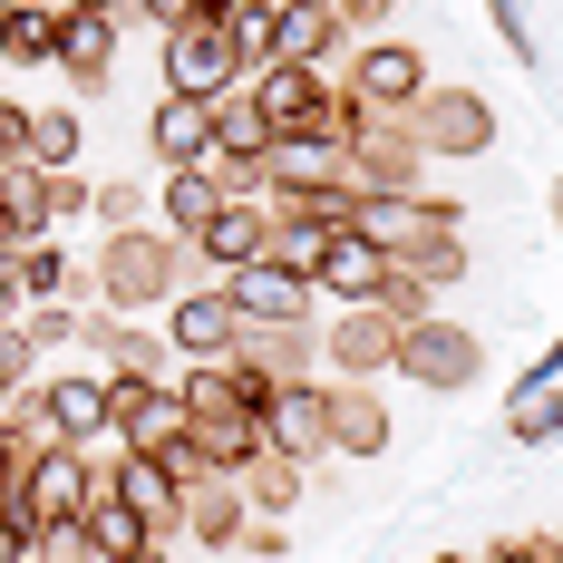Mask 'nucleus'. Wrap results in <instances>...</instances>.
Wrapping results in <instances>:
<instances>
[{
	"mask_svg": "<svg viewBox=\"0 0 563 563\" xmlns=\"http://www.w3.org/2000/svg\"><path fill=\"white\" fill-rule=\"evenodd\" d=\"M10 273H20V301H58V291H68V253H58V233H30V243L10 253Z\"/></svg>",
	"mask_w": 563,
	"mask_h": 563,
	"instance_id": "obj_33",
	"label": "nucleus"
},
{
	"mask_svg": "<svg viewBox=\"0 0 563 563\" xmlns=\"http://www.w3.org/2000/svg\"><path fill=\"white\" fill-rule=\"evenodd\" d=\"M30 166V98H0V175Z\"/></svg>",
	"mask_w": 563,
	"mask_h": 563,
	"instance_id": "obj_38",
	"label": "nucleus"
},
{
	"mask_svg": "<svg viewBox=\"0 0 563 563\" xmlns=\"http://www.w3.org/2000/svg\"><path fill=\"white\" fill-rule=\"evenodd\" d=\"M224 10H273V0H224Z\"/></svg>",
	"mask_w": 563,
	"mask_h": 563,
	"instance_id": "obj_48",
	"label": "nucleus"
},
{
	"mask_svg": "<svg viewBox=\"0 0 563 563\" xmlns=\"http://www.w3.org/2000/svg\"><path fill=\"white\" fill-rule=\"evenodd\" d=\"M350 233L398 263V253L428 243V233H466V214H456L448 195H360V205H350Z\"/></svg>",
	"mask_w": 563,
	"mask_h": 563,
	"instance_id": "obj_8",
	"label": "nucleus"
},
{
	"mask_svg": "<svg viewBox=\"0 0 563 563\" xmlns=\"http://www.w3.org/2000/svg\"><path fill=\"white\" fill-rule=\"evenodd\" d=\"M398 0H340V20H350V30H360V20H389Z\"/></svg>",
	"mask_w": 563,
	"mask_h": 563,
	"instance_id": "obj_41",
	"label": "nucleus"
},
{
	"mask_svg": "<svg viewBox=\"0 0 563 563\" xmlns=\"http://www.w3.org/2000/svg\"><path fill=\"white\" fill-rule=\"evenodd\" d=\"M78 146H88V126H78V108H30V166L68 175V166H78Z\"/></svg>",
	"mask_w": 563,
	"mask_h": 563,
	"instance_id": "obj_31",
	"label": "nucleus"
},
{
	"mask_svg": "<svg viewBox=\"0 0 563 563\" xmlns=\"http://www.w3.org/2000/svg\"><path fill=\"white\" fill-rule=\"evenodd\" d=\"M214 205H224V195H214V175H205V166H185V175H166V185H156V224H166L175 243H195Z\"/></svg>",
	"mask_w": 563,
	"mask_h": 563,
	"instance_id": "obj_28",
	"label": "nucleus"
},
{
	"mask_svg": "<svg viewBox=\"0 0 563 563\" xmlns=\"http://www.w3.org/2000/svg\"><path fill=\"white\" fill-rule=\"evenodd\" d=\"M0 321H20V273H10V253H0Z\"/></svg>",
	"mask_w": 563,
	"mask_h": 563,
	"instance_id": "obj_42",
	"label": "nucleus"
},
{
	"mask_svg": "<svg viewBox=\"0 0 563 563\" xmlns=\"http://www.w3.org/2000/svg\"><path fill=\"white\" fill-rule=\"evenodd\" d=\"M40 418L58 428V448H98L108 438V379L98 369H58V379H40Z\"/></svg>",
	"mask_w": 563,
	"mask_h": 563,
	"instance_id": "obj_14",
	"label": "nucleus"
},
{
	"mask_svg": "<svg viewBox=\"0 0 563 563\" xmlns=\"http://www.w3.org/2000/svg\"><path fill=\"white\" fill-rule=\"evenodd\" d=\"M88 214H98L108 233H126V224H146V195H136V185H98V195H88Z\"/></svg>",
	"mask_w": 563,
	"mask_h": 563,
	"instance_id": "obj_37",
	"label": "nucleus"
},
{
	"mask_svg": "<svg viewBox=\"0 0 563 563\" xmlns=\"http://www.w3.org/2000/svg\"><path fill=\"white\" fill-rule=\"evenodd\" d=\"M253 78V58H243V40H233V10L224 0H195L185 20L166 30V98H224V88H243Z\"/></svg>",
	"mask_w": 563,
	"mask_h": 563,
	"instance_id": "obj_2",
	"label": "nucleus"
},
{
	"mask_svg": "<svg viewBox=\"0 0 563 563\" xmlns=\"http://www.w3.org/2000/svg\"><path fill=\"white\" fill-rule=\"evenodd\" d=\"M0 253H20V224H10V205H0Z\"/></svg>",
	"mask_w": 563,
	"mask_h": 563,
	"instance_id": "obj_44",
	"label": "nucleus"
},
{
	"mask_svg": "<svg viewBox=\"0 0 563 563\" xmlns=\"http://www.w3.org/2000/svg\"><path fill=\"white\" fill-rule=\"evenodd\" d=\"M398 117H408L418 156H438V166H466V156L496 146V98L486 88H418Z\"/></svg>",
	"mask_w": 563,
	"mask_h": 563,
	"instance_id": "obj_3",
	"label": "nucleus"
},
{
	"mask_svg": "<svg viewBox=\"0 0 563 563\" xmlns=\"http://www.w3.org/2000/svg\"><path fill=\"white\" fill-rule=\"evenodd\" d=\"M476 563H544V534H496Z\"/></svg>",
	"mask_w": 563,
	"mask_h": 563,
	"instance_id": "obj_40",
	"label": "nucleus"
},
{
	"mask_svg": "<svg viewBox=\"0 0 563 563\" xmlns=\"http://www.w3.org/2000/svg\"><path fill=\"white\" fill-rule=\"evenodd\" d=\"M58 10H117V0H58Z\"/></svg>",
	"mask_w": 563,
	"mask_h": 563,
	"instance_id": "obj_46",
	"label": "nucleus"
},
{
	"mask_svg": "<svg viewBox=\"0 0 563 563\" xmlns=\"http://www.w3.org/2000/svg\"><path fill=\"white\" fill-rule=\"evenodd\" d=\"M486 20H496V40L534 68V20H525V0H486Z\"/></svg>",
	"mask_w": 563,
	"mask_h": 563,
	"instance_id": "obj_39",
	"label": "nucleus"
},
{
	"mask_svg": "<svg viewBox=\"0 0 563 563\" xmlns=\"http://www.w3.org/2000/svg\"><path fill=\"white\" fill-rule=\"evenodd\" d=\"M78 525H88V544H98V563H126V554H146V544H166V534H156V525H146V515L126 506V496H98V506L78 515Z\"/></svg>",
	"mask_w": 563,
	"mask_h": 563,
	"instance_id": "obj_26",
	"label": "nucleus"
},
{
	"mask_svg": "<svg viewBox=\"0 0 563 563\" xmlns=\"http://www.w3.org/2000/svg\"><path fill=\"white\" fill-rule=\"evenodd\" d=\"M185 448L205 476H243L263 456V428H253V408H205V418H185Z\"/></svg>",
	"mask_w": 563,
	"mask_h": 563,
	"instance_id": "obj_20",
	"label": "nucleus"
},
{
	"mask_svg": "<svg viewBox=\"0 0 563 563\" xmlns=\"http://www.w3.org/2000/svg\"><path fill=\"white\" fill-rule=\"evenodd\" d=\"M263 224H273V195H263V205H214L205 233H195L185 253H195V263H214V282H233L243 263H263Z\"/></svg>",
	"mask_w": 563,
	"mask_h": 563,
	"instance_id": "obj_17",
	"label": "nucleus"
},
{
	"mask_svg": "<svg viewBox=\"0 0 563 563\" xmlns=\"http://www.w3.org/2000/svg\"><path fill=\"white\" fill-rule=\"evenodd\" d=\"M117 456H126V448H108V456H98V448H49L40 466H30L40 525H68V515H88L98 496H108V466H117Z\"/></svg>",
	"mask_w": 563,
	"mask_h": 563,
	"instance_id": "obj_11",
	"label": "nucleus"
},
{
	"mask_svg": "<svg viewBox=\"0 0 563 563\" xmlns=\"http://www.w3.org/2000/svg\"><path fill=\"white\" fill-rule=\"evenodd\" d=\"M418 136H408V117H369L360 108V126H350V185L360 195H418Z\"/></svg>",
	"mask_w": 563,
	"mask_h": 563,
	"instance_id": "obj_10",
	"label": "nucleus"
},
{
	"mask_svg": "<svg viewBox=\"0 0 563 563\" xmlns=\"http://www.w3.org/2000/svg\"><path fill=\"white\" fill-rule=\"evenodd\" d=\"M146 146H156V166H166V175L205 166V156H214V108H205V98H156Z\"/></svg>",
	"mask_w": 563,
	"mask_h": 563,
	"instance_id": "obj_21",
	"label": "nucleus"
},
{
	"mask_svg": "<svg viewBox=\"0 0 563 563\" xmlns=\"http://www.w3.org/2000/svg\"><path fill=\"white\" fill-rule=\"evenodd\" d=\"M253 428H263V456L321 466V456H331V379H282Z\"/></svg>",
	"mask_w": 563,
	"mask_h": 563,
	"instance_id": "obj_6",
	"label": "nucleus"
},
{
	"mask_svg": "<svg viewBox=\"0 0 563 563\" xmlns=\"http://www.w3.org/2000/svg\"><path fill=\"white\" fill-rule=\"evenodd\" d=\"M331 456H389V408H379V389H340L331 379Z\"/></svg>",
	"mask_w": 563,
	"mask_h": 563,
	"instance_id": "obj_24",
	"label": "nucleus"
},
{
	"mask_svg": "<svg viewBox=\"0 0 563 563\" xmlns=\"http://www.w3.org/2000/svg\"><path fill=\"white\" fill-rule=\"evenodd\" d=\"M49 58H58V0L0 10V68H49Z\"/></svg>",
	"mask_w": 563,
	"mask_h": 563,
	"instance_id": "obj_25",
	"label": "nucleus"
},
{
	"mask_svg": "<svg viewBox=\"0 0 563 563\" xmlns=\"http://www.w3.org/2000/svg\"><path fill=\"white\" fill-rule=\"evenodd\" d=\"M428 563H476V554H428Z\"/></svg>",
	"mask_w": 563,
	"mask_h": 563,
	"instance_id": "obj_50",
	"label": "nucleus"
},
{
	"mask_svg": "<svg viewBox=\"0 0 563 563\" xmlns=\"http://www.w3.org/2000/svg\"><path fill=\"white\" fill-rule=\"evenodd\" d=\"M398 379H418V389H438V398L476 389L486 379V340L466 331V321H448V311H428V321L398 331Z\"/></svg>",
	"mask_w": 563,
	"mask_h": 563,
	"instance_id": "obj_4",
	"label": "nucleus"
},
{
	"mask_svg": "<svg viewBox=\"0 0 563 563\" xmlns=\"http://www.w3.org/2000/svg\"><path fill=\"white\" fill-rule=\"evenodd\" d=\"M544 563H563V534H544Z\"/></svg>",
	"mask_w": 563,
	"mask_h": 563,
	"instance_id": "obj_47",
	"label": "nucleus"
},
{
	"mask_svg": "<svg viewBox=\"0 0 563 563\" xmlns=\"http://www.w3.org/2000/svg\"><path fill=\"white\" fill-rule=\"evenodd\" d=\"M0 10H20V0H0Z\"/></svg>",
	"mask_w": 563,
	"mask_h": 563,
	"instance_id": "obj_51",
	"label": "nucleus"
},
{
	"mask_svg": "<svg viewBox=\"0 0 563 563\" xmlns=\"http://www.w3.org/2000/svg\"><path fill=\"white\" fill-rule=\"evenodd\" d=\"M88 291H98V311H166L175 291H185V243H175L166 224H126L108 233V253H98V273H88Z\"/></svg>",
	"mask_w": 563,
	"mask_h": 563,
	"instance_id": "obj_1",
	"label": "nucleus"
},
{
	"mask_svg": "<svg viewBox=\"0 0 563 563\" xmlns=\"http://www.w3.org/2000/svg\"><path fill=\"white\" fill-rule=\"evenodd\" d=\"M389 273L408 282H428V291H448V282H466V233H428V243H408Z\"/></svg>",
	"mask_w": 563,
	"mask_h": 563,
	"instance_id": "obj_32",
	"label": "nucleus"
},
{
	"mask_svg": "<svg viewBox=\"0 0 563 563\" xmlns=\"http://www.w3.org/2000/svg\"><path fill=\"white\" fill-rule=\"evenodd\" d=\"M233 369H253V379H321V331L311 321H243L233 340Z\"/></svg>",
	"mask_w": 563,
	"mask_h": 563,
	"instance_id": "obj_13",
	"label": "nucleus"
},
{
	"mask_svg": "<svg viewBox=\"0 0 563 563\" xmlns=\"http://www.w3.org/2000/svg\"><path fill=\"white\" fill-rule=\"evenodd\" d=\"M311 291H321L331 311H360V301H389V253H369L360 233H340L331 253H321V273H311Z\"/></svg>",
	"mask_w": 563,
	"mask_h": 563,
	"instance_id": "obj_18",
	"label": "nucleus"
},
{
	"mask_svg": "<svg viewBox=\"0 0 563 563\" xmlns=\"http://www.w3.org/2000/svg\"><path fill=\"white\" fill-rule=\"evenodd\" d=\"M243 496H253V515H291L301 506V466H291V456H253V466H243Z\"/></svg>",
	"mask_w": 563,
	"mask_h": 563,
	"instance_id": "obj_34",
	"label": "nucleus"
},
{
	"mask_svg": "<svg viewBox=\"0 0 563 563\" xmlns=\"http://www.w3.org/2000/svg\"><path fill=\"white\" fill-rule=\"evenodd\" d=\"M30 563H98V544H88V525L68 515V525H40V534H30Z\"/></svg>",
	"mask_w": 563,
	"mask_h": 563,
	"instance_id": "obj_36",
	"label": "nucleus"
},
{
	"mask_svg": "<svg viewBox=\"0 0 563 563\" xmlns=\"http://www.w3.org/2000/svg\"><path fill=\"white\" fill-rule=\"evenodd\" d=\"M108 438L126 456H166L185 438V389L175 379H108Z\"/></svg>",
	"mask_w": 563,
	"mask_h": 563,
	"instance_id": "obj_7",
	"label": "nucleus"
},
{
	"mask_svg": "<svg viewBox=\"0 0 563 563\" xmlns=\"http://www.w3.org/2000/svg\"><path fill=\"white\" fill-rule=\"evenodd\" d=\"M340 40H350L340 0H273V58L282 68H321ZM273 58H263V68H273Z\"/></svg>",
	"mask_w": 563,
	"mask_h": 563,
	"instance_id": "obj_15",
	"label": "nucleus"
},
{
	"mask_svg": "<svg viewBox=\"0 0 563 563\" xmlns=\"http://www.w3.org/2000/svg\"><path fill=\"white\" fill-rule=\"evenodd\" d=\"M233 340H243V311H233L224 282L175 291V301H166V350L185 360V369H214V360H233Z\"/></svg>",
	"mask_w": 563,
	"mask_h": 563,
	"instance_id": "obj_9",
	"label": "nucleus"
},
{
	"mask_svg": "<svg viewBox=\"0 0 563 563\" xmlns=\"http://www.w3.org/2000/svg\"><path fill=\"white\" fill-rule=\"evenodd\" d=\"M58 68H68V88H108L117 68V10H58Z\"/></svg>",
	"mask_w": 563,
	"mask_h": 563,
	"instance_id": "obj_19",
	"label": "nucleus"
},
{
	"mask_svg": "<svg viewBox=\"0 0 563 563\" xmlns=\"http://www.w3.org/2000/svg\"><path fill=\"white\" fill-rule=\"evenodd\" d=\"M224 291H233V311H243V321H311V301H321L311 282L282 273V263H243Z\"/></svg>",
	"mask_w": 563,
	"mask_h": 563,
	"instance_id": "obj_22",
	"label": "nucleus"
},
{
	"mask_svg": "<svg viewBox=\"0 0 563 563\" xmlns=\"http://www.w3.org/2000/svg\"><path fill=\"white\" fill-rule=\"evenodd\" d=\"M340 233L331 224H301V214H273V224H263V263H282V273H321V253H331Z\"/></svg>",
	"mask_w": 563,
	"mask_h": 563,
	"instance_id": "obj_29",
	"label": "nucleus"
},
{
	"mask_svg": "<svg viewBox=\"0 0 563 563\" xmlns=\"http://www.w3.org/2000/svg\"><path fill=\"white\" fill-rule=\"evenodd\" d=\"M10 331L30 340V360H49V350L78 340V311H68V301H20V321H10Z\"/></svg>",
	"mask_w": 563,
	"mask_h": 563,
	"instance_id": "obj_35",
	"label": "nucleus"
},
{
	"mask_svg": "<svg viewBox=\"0 0 563 563\" xmlns=\"http://www.w3.org/2000/svg\"><path fill=\"white\" fill-rule=\"evenodd\" d=\"M108 486H117V496H126L136 515H146L156 534H175V525H185V486L166 476V456H117V466H108Z\"/></svg>",
	"mask_w": 563,
	"mask_h": 563,
	"instance_id": "obj_23",
	"label": "nucleus"
},
{
	"mask_svg": "<svg viewBox=\"0 0 563 563\" xmlns=\"http://www.w3.org/2000/svg\"><path fill=\"white\" fill-rule=\"evenodd\" d=\"M350 108H369V117H398L418 88H428V58L408 49V40H369V49H350Z\"/></svg>",
	"mask_w": 563,
	"mask_h": 563,
	"instance_id": "obj_12",
	"label": "nucleus"
},
{
	"mask_svg": "<svg viewBox=\"0 0 563 563\" xmlns=\"http://www.w3.org/2000/svg\"><path fill=\"white\" fill-rule=\"evenodd\" d=\"M398 311H379V301H360V311H331V331H321V379H340V389H369V379H389L398 369Z\"/></svg>",
	"mask_w": 563,
	"mask_h": 563,
	"instance_id": "obj_5",
	"label": "nucleus"
},
{
	"mask_svg": "<svg viewBox=\"0 0 563 563\" xmlns=\"http://www.w3.org/2000/svg\"><path fill=\"white\" fill-rule=\"evenodd\" d=\"M554 224H563V175H554Z\"/></svg>",
	"mask_w": 563,
	"mask_h": 563,
	"instance_id": "obj_49",
	"label": "nucleus"
},
{
	"mask_svg": "<svg viewBox=\"0 0 563 563\" xmlns=\"http://www.w3.org/2000/svg\"><path fill=\"white\" fill-rule=\"evenodd\" d=\"M0 205H10L20 243H30V233H58V205H49V166H10V175H0Z\"/></svg>",
	"mask_w": 563,
	"mask_h": 563,
	"instance_id": "obj_30",
	"label": "nucleus"
},
{
	"mask_svg": "<svg viewBox=\"0 0 563 563\" xmlns=\"http://www.w3.org/2000/svg\"><path fill=\"white\" fill-rule=\"evenodd\" d=\"M243 525H253L243 476H195V486H185V534H195L205 554H243Z\"/></svg>",
	"mask_w": 563,
	"mask_h": 563,
	"instance_id": "obj_16",
	"label": "nucleus"
},
{
	"mask_svg": "<svg viewBox=\"0 0 563 563\" xmlns=\"http://www.w3.org/2000/svg\"><path fill=\"white\" fill-rule=\"evenodd\" d=\"M126 563H175V554H166V544H146V554H126Z\"/></svg>",
	"mask_w": 563,
	"mask_h": 563,
	"instance_id": "obj_45",
	"label": "nucleus"
},
{
	"mask_svg": "<svg viewBox=\"0 0 563 563\" xmlns=\"http://www.w3.org/2000/svg\"><path fill=\"white\" fill-rule=\"evenodd\" d=\"M506 438H515V448H554V438H563V379H515Z\"/></svg>",
	"mask_w": 563,
	"mask_h": 563,
	"instance_id": "obj_27",
	"label": "nucleus"
},
{
	"mask_svg": "<svg viewBox=\"0 0 563 563\" xmlns=\"http://www.w3.org/2000/svg\"><path fill=\"white\" fill-rule=\"evenodd\" d=\"M0 563H30V534L20 525H0Z\"/></svg>",
	"mask_w": 563,
	"mask_h": 563,
	"instance_id": "obj_43",
	"label": "nucleus"
}]
</instances>
